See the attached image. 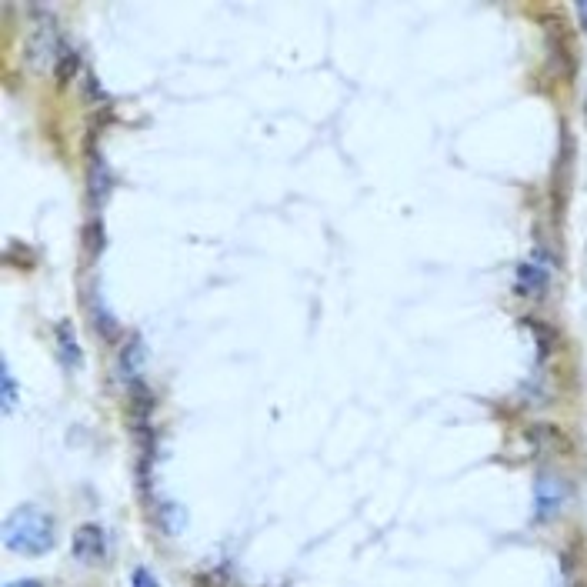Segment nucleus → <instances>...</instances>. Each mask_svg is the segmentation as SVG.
<instances>
[{
  "instance_id": "1",
  "label": "nucleus",
  "mask_w": 587,
  "mask_h": 587,
  "mask_svg": "<svg viewBox=\"0 0 587 587\" xmlns=\"http://www.w3.org/2000/svg\"><path fill=\"white\" fill-rule=\"evenodd\" d=\"M0 534H4L7 551L24 554V557H41L47 551H54V544H57L54 517L44 514L41 507H34V504L14 507V511L7 514L4 527H0Z\"/></svg>"
},
{
  "instance_id": "2",
  "label": "nucleus",
  "mask_w": 587,
  "mask_h": 587,
  "mask_svg": "<svg viewBox=\"0 0 587 587\" xmlns=\"http://www.w3.org/2000/svg\"><path fill=\"white\" fill-rule=\"evenodd\" d=\"M61 51V34H57V21L54 17L41 14L34 21V27L27 31V41H24V64L31 67L34 74H44L47 67L57 64V54Z\"/></svg>"
},
{
  "instance_id": "3",
  "label": "nucleus",
  "mask_w": 587,
  "mask_h": 587,
  "mask_svg": "<svg viewBox=\"0 0 587 587\" xmlns=\"http://www.w3.org/2000/svg\"><path fill=\"white\" fill-rule=\"evenodd\" d=\"M571 501V487L557 474H537L534 481V521H551Z\"/></svg>"
},
{
  "instance_id": "4",
  "label": "nucleus",
  "mask_w": 587,
  "mask_h": 587,
  "mask_svg": "<svg viewBox=\"0 0 587 587\" xmlns=\"http://www.w3.org/2000/svg\"><path fill=\"white\" fill-rule=\"evenodd\" d=\"M547 284H551V264L547 261H524L517 264V294L521 297H537L547 291Z\"/></svg>"
},
{
  "instance_id": "5",
  "label": "nucleus",
  "mask_w": 587,
  "mask_h": 587,
  "mask_svg": "<svg viewBox=\"0 0 587 587\" xmlns=\"http://www.w3.org/2000/svg\"><path fill=\"white\" fill-rule=\"evenodd\" d=\"M104 531L97 524H84L74 531V557L84 564H101L104 561Z\"/></svg>"
},
{
  "instance_id": "6",
  "label": "nucleus",
  "mask_w": 587,
  "mask_h": 587,
  "mask_svg": "<svg viewBox=\"0 0 587 587\" xmlns=\"http://www.w3.org/2000/svg\"><path fill=\"white\" fill-rule=\"evenodd\" d=\"M54 341H57V354H61V364L67 367V371H74V367L81 364V347H77V337H74L71 321L57 324Z\"/></svg>"
},
{
  "instance_id": "7",
  "label": "nucleus",
  "mask_w": 587,
  "mask_h": 587,
  "mask_svg": "<svg viewBox=\"0 0 587 587\" xmlns=\"http://www.w3.org/2000/svg\"><path fill=\"white\" fill-rule=\"evenodd\" d=\"M161 524H164V531L177 537L187 527V511L181 504H161Z\"/></svg>"
},
{
  "instance_id": "8",
  "label": "nucleus",
  "mask_w": 587,
  "mask_h": 587,
  "mask_svg": "<svg viewBox=\"0 0 587 587\" xmlns=\"http://www.w3.org/2000/svg\"><path fill=\"white\" fill-rule=\"evenodd\" d=\"M91 187H94V204L104 201V194L111 191V177H104V164L101 157H94V167H91Z\"/></svg>"
},
{
  "instance_id": "9",
  "label": "nucleus",
  "mask_w": 587,
  "mask_h": 587,
  "mask_svg": "<svg viewBox=\"0 0 587 587\" xmlns=\"http://www.w3.org/2000/svg\"><path fill=\"white\" fill-rule=\"evenodd\" d=\"M0 381H4V411L11 414L14 407H17V381H14L11 364H4V374H0Z\"/></svg>"
},
{
  "instance_id": "10",
  "label": "nucleus",
  "mask_w": 587,
  "mask_h": 587,
  "mask_svg": "<svg viewBox=\"0 0 587 587\" xmlns=\"http://www.w3.org/2000/svg\"><path fill=\"white\" fill-rule=\"evenodd\" d=\"M131 587H161V581L147 571V567H134V574H131Z\"/></svg>"
},
{
  "instance_id": "11",
  "label": "nucleus",
  "mask_w": 587,
  "mask_h": 587,
  "mask_svg": "<svg viewBox=\"0 0 587 587\" xmlns=\"http://www.w3.org/2000/svg\"><path fill=\"white\" fill-rule=\"evenodd\" d=\"M7 587H44V584L34 581V577H27V581H14V584H7Z\"/></svg>"
}]
</instances>
